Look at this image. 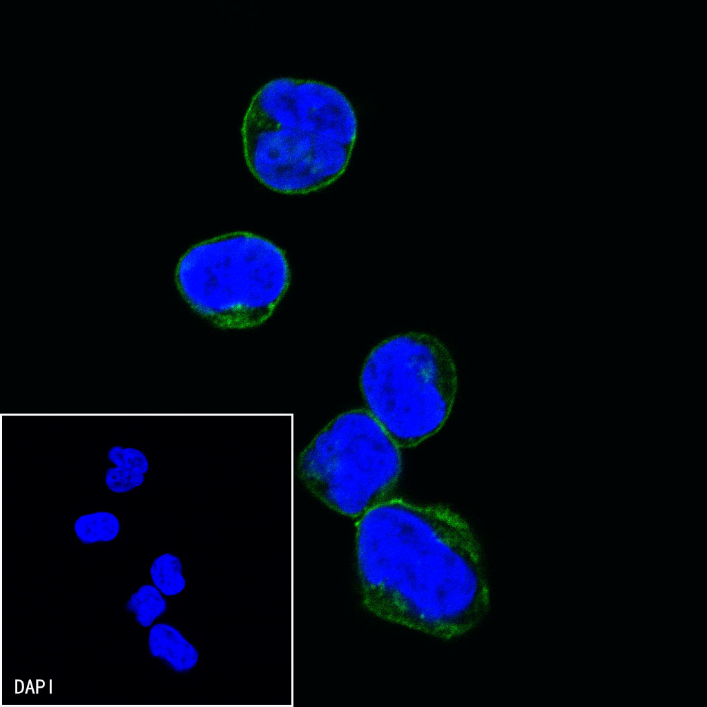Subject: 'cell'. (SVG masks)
<instances>
[{
  "instance_id": "5bb4252c",
  "label": "cell",
  "mask_w": 707,
  "mask_h": 707,
  "mask_svg": "<svg viewBox=\"0 0 707 707\" xmlns=\"http://www.w3.org/2000/svg\"><path fill=\"white\" fill-rule=\"evenodd\" d=\"M617 468V471H623L625 468V465L623 463H619Z\"/></svg>"
},
{
  "instance_id": "2e32d148",
  "label": "cell",
  "mask_w": 707,
  "mask_h": 707,
  "mask_svg": "<svg viewBox=\"0 0 707 707\" xmlns=\"http://www.w3.org/2000/svg\"><path fill=\"white\" fill-rule=\"evenodd\" d=\"M646 450L647 454H650L652 452V447L651 446H648L646 447Z\"/></svg>"
},
{
  "instance_id": "d6986e66",
  "label": "cell",
  "mask_w": 707,
  "mask_h": 707,
  "mask_svg": "<svg viewBox=\"0 0 707 707\" xmlns=\"http://www.w3.org/2000/svg\"><path fill=\"white\" fill-rule=\"evenodd\" d=\"M651 529H652V525H647L646 527V530H651Z\"/></svg>"
},
{
  "instance_id": "52a82bcc",
  "label": "cell",
  "mask_w": 707,
  "mask_h": 707,
  "mask_svg": "<svg viewBox=\"0 0 707 707\" xmlns=\"http://www.w3.org/2000/svg\"><path fill=\"white\" fill-rule=\"evenodd\" d=\"M296 80L297 77H280L265 83L251 99L244 118L278 127L300 128L296 106Z\"/></svg>"
},
{
  "instance_id": "30bf717a",
  "label": "cell",
  "mask_w": 707,
  "mask_h": 707,
  "mask_svg": "<svg viewBox=\"0 0 707 707\" xmlns=\"http://www.w3.org/2000/svg\"><path fill=\"white\" fill-rule=\"evenodd\" d=\"M125 608L139 626L147 628L166 612L168 603L153 584L145 583L130 594Z\"/></svg>"
},
{
  "instance_id": "9a60e30c",
  "label": "cell",
  "mask_w": 707,
  "mask_h": 707,
  "mask_svg": "<svg viewBox=\"0 0 707 707\" xmlns=\"http://www.w3.org/2000/svg\"><path fill=\"white\" fill-rule=\"evenodd\" d=\"M481 61H482V60H481V57H478V58H476V60H475V61H474V62H475V65H476V66H480V65H481Z\"/></svg>"
},
{
  "instance_id": "3957f363",
  "label": "cell",
  "mask_w": 707,
  "mask_h": 707,
  "mask_svg": "<svg viewBox=\"0 0 707 707\" xmlns=\"http://www.w3.org/2000/svg\"><path fill=\"white\" fill-rule=\"evenodd\" d=\"M175 280L201 316L223 328H246L271 315L289 288L291 272L280 247L238 231L191 246L177 264Z\"/></svg>"
},
{
  "instance_id": "4fadbf2b",
  "label": "cell",
  "mask_w": 707,
  "mask_h": 707,
  "mask_svg": "<svg viewBox=\"0 0 707 707\" xmlns=\"http://www.w3.org/2000/svg\"><path fill=\"white\" fill-rule=\"evenodd\" d=\"M146 476L140 472L111 465L105 469L104 483L110 492L124 494L142 486L146 481Z\"/></svg>"
},
{
  "instance_id": "6da1fadb",
  "label": "cell",
  "mask_w": 707,
  "mask_h": 707,
  "mask_svg": "<svg viewBox=\"0 0 707 707\" xmlns=\"http://www.w3.org/2000/svg\"><path fill=\"white\" fill-rule=\"evenodd\" d=\"M356 553L364 606L383 619L452 640L488 613L481 549L449 509L385 500L358 521Z\"/></svg>"
},
{
  "instance_id": "ac0fdd59",
  "label": "cell",
  "mask_w": 707,
  "mask_h": 707,
  "mask_svg": "<svg viewBox=\"0 0 707 707\" xmlns=\"http://www.w3.org/2000/svg\"><path fill=\"white\" fill-rule=\"evenodd\" d=\"M501 6L504 9H507L510 7V5L507 3H503Z\"/></svg>"
},
{
  "instance_id": "ba28073f",
  "label": "cell",
  "mask_w": 707,
  "mask_h": 707,
  "mask_svg": "<svg viewBox=\"0 0 707 707\" xmlns=\"http://www.w3.org/2000/svg\"><path fill=\"white\" fill-rule=\"evenodd\" d=\"M148 648L150 655L176 673H186L198 664L197 648L174 626L154 623L149 630Z\"/></svg>"
},
{
  "instance_id": "277c9868",
  "label": "cell",
  "mask_w": 707,
  "mask_h": 707,
  "mask_svg": "<svg viewBox=\"0 0 707 707\" xmlns=\"http://www.w3.org/2000/svg\"><path fill=\"white\" fill-rule=\"evenodd\" d=\"M402 469L400 447L367 409L331 420L300 454L299 478L333 511L359 518L386 500Z\"/></svg>"
},
{
  "instance_id": "8fae6325",
  "label": "cell",
  "mask_w": 707,
  "mask_h": 707,
  "mask_svg": "<svg viewBox=\"0 0 707 707\" xmlns=\"http://www.w3.org/2000/svg\"><path fill=\"white\" fill-rule=\"evenodd\" d=\"M149 574L153 584L165 596L175 597L186 586L183 563L173 552H164L152 561Z\"/></svg>"
},
{
  "instance_id": "7c38bea8",
  "label": "cell",
  "mask_w": 707,
  "mask_h": 707,
  "mask_svg": "<svg viewBox=\"0 0 707 707\" xmlns=\"http://www.w3.org/2000/svg\"><path fill=\"white\" fill-rule=\"evenodd\" d=\"M106 457L113 465L125 467L146 475L150 469V461L146 454L133 446L113 445L108 448Z\"/></svg>"
},
{
  "instance_id": "8992f818",
  "label": "cell",
  "mask_w": 707,
  "mask_h": 707,
  "mask_svg": "<svg viewBox=\"0 0 707 707\" xmlns=\"http://www.w3.org/2000/svg\"><path fill=\"white\" fill-rule=\"evenodd\" d=\"M295 96L300 129L354 147L357 114L340 89L321 80L297 77Z\"/></svg>"
},
{
  "instance_id": "5b68a950",
  "label": "cell",
  "mask_w": 707,
  "mask_h": 707,
  "mask_svg": "<svg viewBox=\"0 0 707 707\" xmlns=\"http://www.w3.org/2000/svg\"><path fill=\"white\" fill-rule=\"evenodd\" d=\"M242 137L246 165L267 188L304 195L322 189L346 171L354 148L300 128L244 118Z\"/></svg>"
},
{
  "instance_id": "ffe728a7",
  "label": "cell",
  "mask_w": 707,
  "mask_h": 707,
  "mask_svg": "<svg viewBox=\"0 0 707 707\" xmlns=\"http://www.w3.org/2000/svg\"><path fill=\"white\" fill-rule=\"evenodd\" d=\"M21 35V32H17V36L20 37Z\"/></svg>"
},
{
  "instance_id": "7a4b0ae2",
  "label": "cell",
  "mask_w": 707,
  "mask_h": 707,
  "mask_svg": "<svg viewBox=\"0 0 707 707\" xmlns=\"http://www.w3.org/2000/svg\"><path fill=\"white\" fill-rule=\"evenodd\" d=\"M367 409L400 448L436 434L458 391L454 358L436 336L410 331L388 338L369 354L360 376Z\"/></svg>"
},
{
  "instance_id": "e0dca14e",
  "label": "cell",
  "mask_w": 707,
  "mask_h": 707,
  "mask_svg": "<svg viewBox=\"0 0 707 707\" xmlns=\"http://www.w3.org/2000/svg\"><path fill=\"white\" fill-rule=\"evenodd\" d=\"M495 130L497 131V133H503L504 128L501 126H497L496 127Z\"/></svg>"
},
{
  "instance_id": "9c48e42d",
  "label": "cell",
  "mask_w": 707,
  "mask_h": 707,
  "mask_svg": "<svg viewBox=\"0 0 707 707\" xmlns=\"http://www.w3.org/2000/svg\"><path fill=\"white\" fill-rule=\"evenodd\" d=\"M121 530L119 516L106 510L83 513L72 523L74 536L85 545L113 542L119 536Z\"/></svg>"
}]
</instances>
